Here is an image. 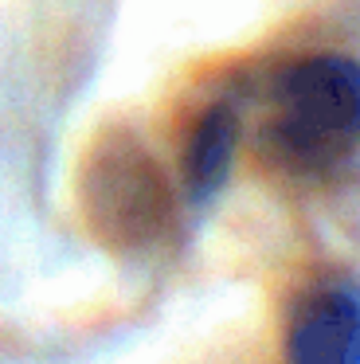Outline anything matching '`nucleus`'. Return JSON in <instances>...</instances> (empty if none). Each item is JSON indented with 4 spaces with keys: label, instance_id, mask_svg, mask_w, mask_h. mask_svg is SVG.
Listing matches in <instances>:
<instances>
[{
    "label": "nucleus",
    "instance_id": "nucleus-1",
    "mask_svg": "<svg viewBox=\"0 0 360 364\" xmlns=\"http://www.w3.org/2000/svg\"><path fill=\"white\" fill-rule=\"evenodd\" d=\"M258 153L290 181H333L360 161V63L317 51L282 63L263 87Z\"/></svg>",
    "mask_w": 360,
    "mask_h": 364
},
{
    "label": "nucleus",
    "instance_id": "nucleus-2",
    "mask_svg": "<svg viewBox=\"0 0 360 364\" xmlns=\"http://www.w3.org/2000/svg\"><path fill=\"white\" fill-rule=\"evenodd\" d=\"M78 208L94 243L137 255L161 243L172 223L169 176L137 134L106 129L94 137L78 173Z\"/></svg>",
    "mask_w": 360,
    "mask_h": 364
},
{
    "label": "nucleus",
    "instance_id": "nucleus-3",
    "mask_svg": "<svg viewBox=\"0 0 360 364\" xmlns=\"http://www.w3.org/2000/svg\"><path fill=\"white\" fill-rule=\"evenodd\" d=\"M290 364H360V282L329 278L294 301L286 321Z\"/></svg>",
    "mask_w": 360,
    "mask_h": 364
},
{
    "label": "nucleus",
    "instance_id": "nucleus-4",
    "mask_svg": "<svg viewBox=\"0 0 360 364\" xmlns=\"http://www.w3.org/2000/svg\"><path fill=\"white\" fill-rule=\"evenodd\" d=\"M239 145V114L231 102H211L196 114L180 145V176L192 200H208L223 188Z\"/></svg>",
    "mask_w": 360,
    "mask_h": 364
}]
</instances>
